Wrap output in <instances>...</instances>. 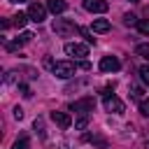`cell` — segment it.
<instances>
[{
	"instance_id": "ba28073f",
	"label": "cell",
	"mask_w": 149,
	"mask_h": 149,
	"mask_svg": "<svg viewBox=\"0 0 149 149\" xmlns=\"http://www.w3.org/2000/svg\"><path fill=\"white\" fill-rule=\"evenodd\" d=\"M121 68V61L116 56H102L100 58V70L102 72H116Z\"/></svg>"
},
{
	"instance_id": "2e32d148",
	"label": "cell",
	"mask_w": 149,
	"mask_h": 149,
	"mask_svg": "<svg viewBox=\"0 0 149 149\" xmlns=\"http://www.w3.org/2000/svg\"><path fill=\"white\" fill-rule=\"evenodd\" d=\"M137 16L135 14H123V26H137Z\"/></svg>"
},
{
	"instance_id": "ffe728a7",
	"label": "cell",
	"mask_w": 149,
	"mask_h": 149,
	"mask_svg": "<svg viewBox=\"0 0 149 149\" xmlns=\"http://www.w3.org/2000/svg\"><path fill=\"white\" fill-rule=\"evenodd\" d=\"M140 114H142V116H149V98L140 100Z\"/></svg>"
},
{
	"instance_id": "30bf717a",
	"label": "cell",
	"mask_w": 149,
	"mask_h": 149,
	"mask_svg": "<svg viewBox=\"0 0 149 149\" xmlns=\"http://www.w3.org/2000/svg\"><path fill=\"white\" fill-rule=\"evenodd\" d=\"M30 37H33V33H21V37H16L14 42H5V47H7L9 51H16V49L23 47L26 42H30Z\"/></svg>"
},
{
	"instance_id": "d6986e66",
	"label": "cell",
	"mask_w": 149,
	"mask_h": 149,
	"mask_svg": "<svg viewBox=\"0 0 149 149\" xmlns=\"http://www.w3.org/2000/svg\"><path fill=\"white\" fill-rule=\"evenodd\" d=\"M79 33H81V35H84V40H86V42H88V44H95V37H93V35H91V30H88V28H79Z\"/></svg>"
},
{
	"instance_id": "ac0fdd59",
	"label": "cell",
	"mask_w": 149,
	"mask_h": 149,
	"mask_svg": "<svg viewBox=\"0 0 149 149\" xmlns=\"http://www.w3.org/2000/svg\"><path fill=\"white\" fill-rule=\"evenodd\" d=\"M12 149H30V142H28V137H21V140H16Z\"/></svg>"
},
{
	"instance_id": "3957f363",
	"label": "cell",
	"mask_w": 149,
	"mask_h": 149,
	"mask_svg": "<svg viewBox=\"0 0 149 149\" xmlns=\"http://www.w3.org/2000/svg\"><path fill=\"white\" fill-rule=\"evenodd\" d=\"M51 28H54V33H56V35H61V37H68V35H72V33H74V23H72L70 19H56Z\"/></svg>"
},
{
	"instance_id": "9c48e42d",
	"label": "cell",
	"mask_w": 149,
	"mask_h": 149,
	"mask_svg": "<svg viewBox=\"0 0 149 149\" xmlns=\"http://www.w3.org/2000/svg\"><path fill=\"white\" fill-rule=\"evenodd\" d=\"M51 119H54V123L61 126V128H70V123H72V116H70L68 112H51Z\"/></svg>"
},
{
	"instance_id": "d4e9b609",
	"label": "cell",
	"mask_w": 149,
	"mask_h": 149,
	"mask_svg": "<svg viewBox=\"0 0 149 149\" xmlns=\"http://www.w3.org/2000/svg\"><path fill=\"white\" fill-rule=\"evenodd\" d=\"M9 2H23V0H9Z\"/></svg>"
},
{
	"instance_id": "5b68a950",
	"label": "cell",
	"mask_w": 149,
	"mask_h": 149,
	"mask_svg": "<svg viewBox=\"0 0 149 149\" xmlns=\"http://www.w3.org/2000/svg\"><path fill=\"white\" fill-rule=\"evenodd\" d=\"M105 109H107V112H112V114H123V112H126V105H123V100H121V98L109 95V98H105Z\"/></svg>"
},
{
	"instance_id": "5bb4252c",
	"label": "cell",
	"mask_w": 149,
	"mask_h": 149,
	"mask_svg": "<svg viewBox=\"0 0 149 149\" xmlns=\"http://www.w3.org/2000/svg\"><path fill=\"white\" fill-rule=\"evenodd\" d=\"M86 126H88V114H79V119L74 121V128L77 130H84Z\"/></svg>"
},
{
	"instance_id": "44dd1931",
	"label": "cell",
	"mask_w": 149,
	"mask_h": 149,
	"mask_svg": "<svg viewBox=\"0 0 149 149\" xmlns=\"http://www.w3.org/2000/svg\"><path fill=\"white\" fill-rule=\"evenodd\" d=\"M140 79L149 86V65H142V68H140Z\"/></svg>"
},
{
	"instance_id": "277c9868",
	"label": "cell",
	"mask_w": 149,
	"mask_h": 149,
	"mask_svg": "<svg viewBox=\"0 0 149 149\" xmlns=\"http://www.w3.org/2000/svg\"><path fill=\"white\" fill-rule=\"evenodd\" d=\"M93 98H81V100H74L72 105H70V109L74 112V114H91L93 112Z\"/></svg>"
},
{
	"instance_id": "9a60e30c",
	"label": "cell",
	"mask_w": 149,
	"mask_h": 149,
	"mask_svg": "<svg viewBox=\"0 0 149 149\" xmlns=\"http://www.w3.org/2000/svg\"><path fill=\"white\" fill-rule=\"evenodd\" d=\"M135 54L142 56V58H149V44H137L135 47Z\"/></svg>"
},
{
	"instance_id": "603a6c76",
	"label": "cell",
	"mask_w": 149,
	"mask_h": 149,
	"mask_svg": "<svg viewBox=\"0 0 149 149\" xmlns=\"http://www.w3.org/2000/svg\"><path fill=\"white\" fill-rule=\"evenodd\" d=\"M14 119H16V121L23 119V109H21V107H14Z\"/></svg>"
},
{
	"instance_id": "7402d4cb",
	"label": "cell",
	"mask_w": 149,
	"mask_h": 149,
	"mask_svg": "<svg viewBox=\"0 0 149 149\" xmlns=\"http://www.w3.org/2000/svg\"><path fill=\"white\" fill-rule=\"evenodd\" d=\"M130 95H133L135 100H142V88H140V86H133V88H130Z\"/></svg>"
},
{
	"instance_id": "cb8c5ba5",
	"label": "cell",
	"mask_w": 149,
	"mask_h": 149,
	"mask_svg": "<svg viewBox=\"0 0 149 149\" xmlns=\"http://www.w3.org/2000/svg\"><path fill=\"white\" fill-rule=\"evenodd\" d=\"M79 68H81V70H91V63H88V61H81Z\"/></svg>"
},
{
	"instance_id": "7a4b0ae2",
	"label": "cell",
	"mask_w": 149,
	"mask_h": 149,
	"mask_svg": "<svg viewBox=\"0 0 149 149\" xmlns=\"http://www.w3.org/2000/svg\"><path fill=\"white\" fill-rule=\"evenodd\" d=\"M26 14H28V19H30V21L42 23V21L47 19V7H44V5H40V2H30Z\"/></svg>"
},
{
	"instance_id": "e0dca14e",
	"label": "cell",
	"mask_w": 149,
	"mask_h": 149,
	"mask_svg": "<svg viewBox=\"0 0 149 149\" xmlns=\"http://www.w3.org/2000/svg\"><path fill=\"white\" fill-rule=\"evenodd\" d=\"M137 30H140L142 35H149V19H140V23H137Z\"/></svg>"
},
{
	"instance_id": "8992f818",
	"label": "cell",
	"mask_w": 149,
	"mask_h": 149,
	"mask_svg": "<svg viewBox=\"0 0 149 149\" xmlns=\"http://www.w3.org/2000/svg\"><path fill=\"white\" fill-rule=\"evenodd\" d=\"M65 54L74 56V58H84V56H88V47L86 44H77V42H68L65 44Z\"/></svg>"
},
{
	"instance_id": "6da1fadb",
	"label": "cell",
	"mask_w": 149,
	"mask_h": 149,
	"mask_svg": "<svg viewBox=\"0 0 149 149\" xmlns=\"http://www.w3.org/2000/svg\"><path fill=\"white\" fill-rule=\"evenodd\" d=\"M51 72H54L56 77H61V79H70V77H74L77 65H74L72 61H58V63L51 65Z\"/></svg>"
},
{
	"instance_id": "4fadbf2b",
	"label": "cell",
	"mask_w": 149,
	"mask_h": 149,
	"mask_svg": "<svg viewBox=\"0 0 149 149\" xmlns=\"http://www.w3.org/2000/svg\"><path fill=\"white\" fill-rule=\"evenodd\" d=\"M26 21H28V14H23V12H19L16 16H12V26H14V28H23Z\"/></svg>"
},
{
	"instance_id": "8fae6325",
	"label": "cell",
	"mask_w": 149,
	"mask_h": 149,
	"mask_svg": "<svg viewBox=\"0 0 149 149\" xmlns=\"http://www.w3.org/2000/svg\"><path fill=\"white\" fill-rule=\"evenodd\" d=\"M65 0H47V9L51 12V14H63L65 12Z\"/></svg>"
},
{
	"instance_id": "484cf974",
	"label": "cell",
	"mask_w": 149,
	"mask_h": 149,
	"mask_svg": "<svg viewBox=\"0 0 149 149\" xmlns=\"http://www.w3.org/2000/svg\"><path fill=\"white\" fill-rule=\"evenodd\" d=\"M130 2H140V0H130Z\"/></svg>"
},
{
	"instance_id": "52a82bcc",
	"label": "cell",
	"mask_w": 149,
	"mask_h": 149,
	"mask_svg": "<svg viewBox=\"0 0 149 149\" xmlns=\"http://www.w3.org/2000/svg\"><path fill=\"white\" fill-rule=\"evenodd\" d=\"M107 0H84V9L91 14H105L107 12Z\"/></svg>"
},
{
	"instance_id": "7c38bea8",
	"label": "cell",
	"mask_w": 149,
	"mask_h": 149,
	"mask_svg": "<svg viewBox=\"0 0 149 149\" xmlns=\"http://www.w3.org/2000/svg\"><path fill=\"white\" fill-rule=\"evenodd\" d=\"M91 28H93V33H107L109 30V21L107 19H93Z\"/></svg>"
}]
</instances>
